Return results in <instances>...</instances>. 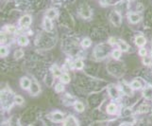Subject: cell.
<instances>
[{
  "mask_svg": "<svg viewBox=\"0 0 152 126\" xmlns=\"http://www.w3.org/2000/svg\"><path fill=\"white\" fill-rule=\"evenodd\" d=\"M118 45H119V49L122 51H127L129 49V45L127 43H125L124 41H120Z\"/></svg>",
  "mask_w": 152,
  "mask_h": 126,
  "instance_id": "16",
  "label": "cell"
},
{
  "mask_svg": "<svg viewBox=\"0 0 152 126\" xmlns=\"http://www.w3.org/2000/svg\"><path fill=\"white\" fill-rule=\"evenodd\" d=\"M44 25H45V29L46 31H51L53 29V26H52V22H51V19L46 17L44 20Z\"/></svg>",
  "mask_w": 152,
  "mask_h": 126,
  "instance_id": "7",
  "label": "cell"
},
{
  "mask_svg": "<svg viewBox=\"0 0 152 126\" xmlns=\"http://www.w3.org/2000/svg\"><path fill=\"white\" fill-rule=\"evenodd\" d=\"M20 83H21V86H22V88H24V89H28L31 85V82L29 81V79L26 78V77L22 78V80H21Z\"/></svg>",
  "mask_w": 152,
  "mask_h": 126,
  "instance_id": "6",
  "label": "cell"
},
{
  "mask_svg": "<svg viewBox=\"0 0 152 126\" xmlns=\"http://www.w3.org/2000/svg\"><path fill=\"white\" fill-rule=\"evenodd\" d=\"M64 125H77V122L74 117L70 116L65 119V122H64Z\"/></svg>",
  "mask_w": 152,
  "mask_h": 126,
  "instance_id": "9",
  "label": "cell"
},
{
  "mask_svg": "<svg viewBox=\"0 0 152 126\" xmlns=\"http://www.w3.org/2000/svg\"><path fill=\"white\" fill-rule=\"evenodd\" d=\"M111 21L113 25H115L116 27H119L121 25V16H120V14L117 12H113L111 13Z\"/></svg>",
  "mask_w": 152,
  "mask_h": 126,
  "instance_id": "1",
  "label": "cell"
},
{
  "mask_svg": "<svg viewBox=\"0 0 152 126\" xmlns=\"http://www.w3.org/2000/svg\"><path fill=\"white\" fill-rule=\"evenodd\" d=\"M108 91H109V94H110V96H111L112 98L113 99H117L119 97V92L117 90V88L115 87L114 85H109L108 86Z\"/></svg>",
  "mask_w": 152,
  "mask_h": 126,
  "instance_id": "3",
  "label": "cell"
},
{
  "mask_svg": "<svg viewBox=\"0 0 152 126\" xmlns=\"http://www.w3.org/2000/svg\"><path fill=\"white\" fill-rule=\"evenodd\" d=\"M57 15V12L55 10H49L48 13H46V17H48L50 19H53L56 17Z\"/></svg>",
  "mask_w": 152,
  "mask_h": 126,
  "instance_id": "18",
  "label": "cell"
},
{
  "mask_svg": "<svg viewBox=\"0 0 152 126\" xmlns=\"http://www.w3.org/2000/svg\"><path fill=\"white\" fill-rule=\"evenodd\" d=\"M135 43L139 46H143L144 45H145L146 41H145V38L144 37V36H137L135 39Z\"/></svg>",
  "mask_w": 152,
  "mask_h": 126,
  "instance_id": "10",
  "label": "cell"
},
{
  "mask_svg": "<svg viewBox=\"0 0 152 126\" xmlns=\"http://www.w3.org/2000/svg\"><path fill=\"white\" fill-rule=\"evenodd\" d=\"M6 29H7L8 32H10V33H14L15 31H16V29H15L14 26H10H10H7Z\"/></svg>",
  "mask_w": 152,
  "mask_h": 126,
  "instance_id": "25",
  "label": "cell"
},
{
  "mask_svg": "<svg viewBox=\"0 0 152 126\" xmlns=\"http://www.w3.org/2000/svg\"><path fill=\"white\" fill-rule=\"evenodd\" d=\"M121 89L126 95H128V96L132 95V89L133 88L132 87V85H126V83H122Z\"/></svg>",
  "mask_w": 152,
  "mask_h": 126,
  "instance_id": "5",
  "label": "cell"
},
{
  "mask_svg": "<svg viewBox=\"0 0 152 126\" xmlns=\"http://www.w3.org/2000/svg\"><path fill=\"white\" fill-rule=\"evenodd\" d=\"M80 13L81 16L84 18H89L91 16V10L87 5H83V6H81V8L80 10Z\"/></svg>",
  "mask_w": 152,
  "mask_h": 126,
  "instance_id": "2",
  "label": "cell"
},
{
  "mask_svg": "<svg viewBox=\"0 0 152 126\" xmlns=\"http://www.w3.org/2000/svg\"><path fill=\"white\" fill-rule=\"evenodd\" d=\"M0 54H1V57H5L8 54V49L6 46H1V49H0Z\"/></svg>",
  "mask_w": 152,
  "mask_h": 126,
  "instance_id": "26",
  "label": "cell"
},
{
  "mask_svg": "<svg viewBox=\"0 0 152 126\" xmlns=\"http://www.w3.org/2000/svg\"><path fill=\"white\" fill-rule=\"evenodd\" d=\"M120 56H121V51L118 49H115L113 51V57L114 59H119Z\"/></svg>",
  "mask_w": 152,
  "mask_h": 126,
  "instance_id": "23",
  "label": "cell"
},
{
  "mask_svg": "<svg viewBox=\"0 0 152 126\" xmlns=\"http://www.w3.org/2000/svg\"><path fill=\"white\" fill-rule=\"evenodd\" d=\"M81 45H82L83 48H88V46H91V40L86 38V39H84V40L82 41V44Z\"/></svg>",
  "mask_w": 152,
  "mask_h": 126,
  "instance_id": "24",
  "label": "cell"
},
{
  "mask_svg": "<svg viewBox=\"0 0 152 126\" xmlns=\"http://www.w3.org/2000/svg\"><path fill=\"white\" fill-rule=\"evenodd\" d=\"M75 66L77 68V69H81V68L83 67V63H82L80 60H77V61L75 63Z\"/></svg>",
  "mask_w": 152,
  "mask_h": 126,
  "instance_id": "29",
  "label": "cell"
},
{
  "mask_svg": "<svg viewBox=\"0 0 152 126\" xmlns=\"http://www.w3.org/2000/svg\"><path fill=\"white\" fill-rule=\"evenodd\" d=\"M151 56H152V50H151Z\"/></svg>",
  "mask_w": 152,
  "mask_h": 126,
  "instance_id": "36",
  "label": "cell"
},
{
  "mask_svg": "<svg viewBox=\"0 0 152 126\" xmlns=\"http://www.w3.org/2000/svg\"><path fill=\"white\" fill-rule=\"evenodd\" d=\"M110 44H111V45L116 44V39H115L114 37H111V38H110Z\"/></svg>",
  "mask_w": 152,
  "mask_h": 126,
  "instance_id": "33",
  "label": "cell"
},
{
  "mask_svg": "<svg viewBox=\"0 0 152 126\" xmlns=\"http://www.w3.org/2000/svg\"><path fill=\"white\" fill-rule=\"evenodd\" d=\"M55 90H56V92H58V93L62 92V91L64 90V86L62 85V83H58V85L55 86Z\"/></svg>",
  "mask_w": 152,
  "mask_h": 126,
  "instance_id": "22",
  "label": "cell"
},
{
  "mask_svg": "<svg viewBox=\"0 0 152 126\" xmlns=\"http://www.w3.org/2000/svg\"><path fill=\"white\" fill-rule=\"evenodd\" d=\"M148 105H142L140 107V110H139V112L141 113H145L148 111Z\"/></svg>",
  "mask_w": 152,
  "mask_h": 126,
  "instance_id": "30",
  "label": "cell"
},
{
  "mask_svg": "<svg viewBox=\"0 0 152 126\" xmlns=\"http://www.w3.org/2000/svg\"><path fill=\"white\" fill-rule=\"evenodd\" d=\"M30 91H31V94H33V95H37V94L40 92V86L38 85L37 83H31Z\"/></svg>",
  "mask_w": 152,
  "mask_h": 126,
  "instance_id": "8",
  "label": "cell"
},
{
  "mask_svg": "<svg viewBox=\"0 0 152 126\" xmlns=\"http://www.w3.org/2000/svg\"><path fill=\"white\" fill-rule=\"evenodd\" d=\"M14 101H15V102H16L17 104H22L24 102V99L21 96H15Z\"/></svg>",
  "mask_w": 152,
  "mask_h": 126,
  "instance_id": "27",
  "label": "cell"
},
{
  "mask_svg": "<svg viewBox=\"0 0 152 126\" xmlns=\"http://www.w3.org/2000/svg\"><path fill=\"white\" fill-rule=\"evenodd\" d=\"M137 9H140V12H142V10H143V6L141 4H139V6H137Z\"/></svg>",
  "mask_w": 152,
  "mask_h": 126,
  "instance_id": "35",
  "label": "cell"
},
{
  "mask_svg": "<svg viewBox=\"0 0 152 126\" xmlns=\"http://www.w3.org/2000/svg\"><path fill=\"white\" fill-rule=\"evenodd\" d=\"M53 74H54L55 77H61V70L59 69V68H58L57 66H53Z\"/></svg>",
  "mask_w": 152,
  "mask_h": 126,
  "instance_id": "21",
  "label": "cell"
},
{
  "mask_svg": "<svg viewBox=\"0 0 152 126\" xmlns=\"http://www.w3.org/2000/svg\"><path fill=\"white\" fill-rule=\"evenodd\" d=\"M18 43L20 46H27L28 44V39L27 36H25V35L20 36L19 39H18Z\"/></svg>",
  "mask_w": 152,
  "mask_h": 126,
  "instance_id": "13",
  "label": "cell"
},
{
  "mask_svg": "<svg viewBox=\"0 0 152 126\" xmlns=\"http://www.w3.org/2000/svg\"><path fill=\"white\" fill-rule=\"evenodd\" d=\"M132 85V87L133 89H140V88H141V86H142V85H141V83H140V82H138L137 80L133 81V82L132 83V85Z\"/></svg>",
  "mask_w": 152,
  "mask_h": 126,
  "instance_id": "20",
  "label": "cell"
},
{
  "mask_svg": "<svg viewBox=\"0 0 152 126\" xmlns=\"http://www.w3.org/2000/svg\"><path fill=\"white\" fill-rule=\"evenodd\" d=\"M75 108L77 112H82L83 110H84V105H83V103L80 102H77L75 103Z\"/></svg>",
  "mask_w": 152,
  "mask_h": 126,
  "instance_id": "17",
  "label": "cell"
},
{
  "mask_svg": "<svg viewBox=\"0 0 152 126\" xmlns=\"http://www.w3.org/2000/svg\"><path fill=\"white\" fill-rule=\"evenodd\" d=\"M62 119H64V115H62L61 113H60V112H55L53 114V120H54V122H61Z\"/></svg>",
  "mask_w": 152,
  "mask_h": 126,
  "instance_id": "14",
  "label": "cell"
},
{
  "mask_svg": "<svg viewBox=\"0 0 152 126\" xmlns=\"http://www.w3.org/2000/svg\"><path fill=\"white\" fill-rule=\"evenodd\" d=\"M146 53H148V51H146L145 49H141L139 50V54H140V56L145 57V56H146Z\"/></svg>",
  "mask_w": 152,
  "mask_h": 126,
  "instance_id": "31",
  "label": "cell"
},
{
  "mask_svg": "<svg viewBox=\"0 0 152 126\" xmlns=\"http://www.w3.org/2000/svg\"><path fill=\"white\" fill-rule=\"evenodd\" d=\"M19 24L21 26H23V27H28V26H29L31 24V18H30V16H29V15H25V16H23L22 18L20 19Z\"/></svg>",
  "mask_w": 152,
  "mask_h": 126,
  "instance_id": "4",
  "label": "cell"
},
{
  "mask_svg": "<svg viewBox=\"0 0 152 126\" xmlns=\"http://www.w3.org/2000/svg\"><path fill=\"white\" fill-rule=\"evenodd\" d=\"M144 97L145 99H152V87H148V88H145V91H144Z\"/></svg>",
  "mask_w": 152,
  "mask_h": 126,
  "instance_id": "15",
  "label": "cell"
},
{
  "mask_svg": "<svg viewBox=\"0 0 152 126\" xmlns=\"http://www.w3.org/2000/svg\"><path fill=\"white\" fill-rule=\"evenodd\" d=\"M117 111V106L115 105L114 103H111V104H109L108 107H107V112L109 114H111V115H113L115 114Z\"/></svg>",
  "mask_w": 152,
  "mask_h": 126,
  "instance_id": "11",
  "label": "cell"
},
{
  "mask_svg": "<svg viewBox=\"0 0 152 126\" xmlns=\"http://www.w3.org/2000/svg\"><path fill=\"white\" fill-rule=\"evenodd\" d=\"M100 1H101V3H103V4H109V1H110V0H100Z\"/></svg>",
  "mask_w": 152,
  "mask_h": 126,
  "instance_id": "34",
  "label": "cell"
},
{
  "mask_svg": "<svg viewBox=\"0 0 152 126\" xmlns=\"http://www.w3.org/2000/svg\"><path fill=\"white\" fill-rule=\"evenodd\" d=\"M61 83H68L70 82V76L68 75V74H62L61 76Z\"/></svg>",
  "mask_w": 152,
  "mask_h": 126,
  "instance_id": "19",
  "label": "cell"
},
{
  "mask_svg": "<svg viewBox=\"0 0 152 126\" xmlns=\"http://www.w3.org/2000/svg\"><path fill=\"white\" fill-rule=\"evenodd\" d=\"M23 55H24V52L22 50H16V51H15V53H14V57L16 59H20Z\"/></svg>",
  "mask_w": 152,
  "mask_h": 126,
  "instance_id": "28",
  "label": "cell"
},
{
  "mask_svg": "<svg viewBox=\"0 0 152 126\" xmlns=\"http://www.w3.org/2000/svg\"><path fill=\"white\" fill-rule=\"evenodd\" d=\"M140 20H141V17H140V15L137 13H132L129 15V21L133 24L138 23Z\"/></svg>",
  "mask_w": 152,
  "mask_h": 126,
  "instance_id": "12",
  "label": "cell"
},
{
  "mask_svg": "<svg viewBox=\"0 0 152 126\" xmlns=\"http://www.w3.org/2000/svg\"><path fill=\"white\" fill-rule=\"evenodd\" d=\"M143 62L145 63V65H149L150 63H151V59L149 58V57H146V56H145V57H144V60H143Z\"/></svg>",
  "mask_w": 152,
  "mask_h": 126,
  "instance_id": "32",
  "label": "cell"
}]
</instances>
